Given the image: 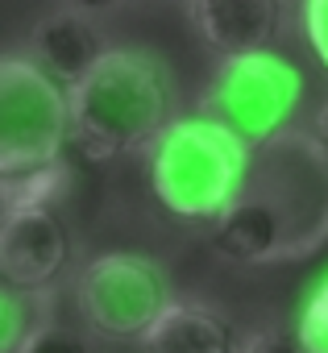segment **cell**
<instances>
[{"instance_id": "cell-10", "label": "cell", "mask_w": 328, "mask_h": 353, "mask_svg": "<svg viewBox=\"0 0 328 353\" xmlns=\"http://www.w3.org/2000/svg\"><path fill=\"white\" fill-rule=\"evenodd\" d=\"M141 349L145 353H241L225 312L208 303H183V299L162 312V320L150 328Z\"/></svg>"}, {"instance_id": "cell-18", "label": "cell", "mask_w": 328, "mask_h": 353, "mask_svg": "<svg viewBox=\"0 0 328 353\" xmlns=\"http://www.w3.org/2000/svg\"><path fill=\"white\" fill-rule=\"evenodd\" d=\"M71 9H79V13H104V9H116L121 0H67Z\"/></svg>"}, {"instance_id": "cell-4", "label": "cell", "mask_w": 328, "mask_h": 353, "mask_svg": "<svg viewBox=\"0 0 328 353\" xmlns=\"http://www.w3.org/2000/svg\"><path fill=\"white\" fill-rule=\"evenodd\" d=\"M71 137V92L34 59L9 54L0 63V179L63 162Z\"/></svg>"}, {"instance_id": "cell-9", "label": "cell", "mask_w": 328, "mask_h": 353, "mask_svg": "<svg viewBox=\"0 0 328 353\" xmlns=\"http://www.w3.org/2000/svg\"><path fill=\"white\" fill-rule=\"evenodd\" d=\"M108 54V46H104V38H100V30L88 21V13H79V9H59V13H46L38 26H34V34H30V59L50 75V79H59L67 92L75 88V83H83L92 71H96V63Z\"/></svg>"}, {"instance_id": "cell-7", "label": "cell", "mask_w": 328, "mask_h": 353, "mask_svg": "<svg viewBox=\"0 0 328 353\" xmlns=\"http://www.w3.org/2000/svg\"><path fill=\"white\" fill-rule=\"evenodd\" d=\"M71 258V237L50 208H21L0 221V279L21 291H46Z\"/></svg>"}, {"instance_id": "cell-15", "label": "cell", "mask_w": 328, "mask_h": 353, "mask_svg": "<svg viewBox=\"0 0 328 353\" xmlns=\"http://www.w3.org/2000/svg\"><path fill=\"white\" fill-rule=\"evenodd\" d=\"M303 34L311 54L328 71V0H303Z\"/></svg>"}, {"instance_id": "cell-13", "label": "cell", "mask_w": 328, "mask_h": 353, "mask_svg": "<svg viewBox=\"0 0 328 353\" xmlns=\"http://www.w3.org/2000/svg\"><path fill=\"white\" fill-rule=\"evenodd\" d=\"M295 336L307 353H328V270L311 279L307 295L295 307Z\"/></svg>"}, {"instance_id": "cell-5", "label": "cell", "mask_w": 328, "mask_h": 353, "mask_svg": "<svg viewBox=\"0 0 328 353\" xmlns=\"http://www.w3.org/2000/svg\"><path fill=\"white\" fill-rule=\"evenodd\" d=\"M299 100H303L299 67L274 50H254V54H233L216 67L204 96V117L229 125L249 145H270L274 137L287 133V121L295 117Z\"/></svg>"}, {"instance_id": "cell-3", "label": "cell", "mask_w": 328, "mask_h": 353, "mask_svg": "<svg viewBox=\"0 0 328 353\" xmlns=\"http://www.w3.org/2000/svg\"><path fill=\"white\" fill-rule=\"evenodd\" d=\"M171 125V75L150 50L108 46L96 71L71 88V137L88 158L150 145Z\"/></svg>"}, {"instance_id": "cell-16", "label": "cell", "mask_w": 328, "mask_h": 353, "mask_svg": "<svg viewBox=\"0 0 328 353\" xmlns=\"http://www.w3.org/2000/svg\"><path fill=\"white\" fill-rule=\"evenodd\" d=\"M241 353H307V349L299 345L295 332H278V328H270V332H254V336L241 345Z\"/></svg>"}, {"instance_id": "cell-2", "label": "cell", "mask_w": 328, "mask_h": 353, "mask_svg": "<svg viewBox=\"0 0 328 353\" xmlns=\"http://www.w3.org/2000/svg\"><path fill=\"white\" fill-rule=\"evenodd\" d=\"M254 145L212 117H179L145 145L154 200L183 225H216L249 183Z\"/></svg>"}, {"instance_id": "cell-8", "label": "cell", "mask_w": 328, "mask_h": 353, "mask_svg": "<svg viewBox=\"0 0 328 353\" xmlns=\"http://www.w3.org/2000/svg\"><path fill=\"white\" fill-rule=\"evenodd\" d=\"M187 17L212 50L233 59L274 46L283 30V0H192Z\"/></svg>"}, {"instance_id": "cell-11", "label": "cell", "mask_w": 328, "mask_h": 353, "mask_svg": "<svg viewBox=\"0 0 328 353\" xmlns=\"http://www.w3.org/2000/svg\"><path fill=\"white\" fill-rule=\"evenodd\" d=\"M46 291H21V287H0V349L17 353L42 324H50Z\"/></svg>"}, {"instance_id": "cell-1", "label": "cell", "mask_w": 328, "mask_h": 353, "mask_svg": "<svg viewBox=\"0 0 328 353\" xmlns=\"http://www.w3.org/2000/svg\"><path fill=\"white\" fill-rule=\"evenodd\" d=\"M328 241V154L283 133L254 162L237 204L212 225V245L245 266L307 258Z\"/></svg>"}, {"instance_id": "cell-6", "label": "cell", "mask_w": 328, "mask_h": 353, "mask_svg": "<svg viewBox=\"0 0 328 353\" xmlns=\"http://www.w3.org/2000/svg\"><path fill=\"white\" fill-rule=\"evenodd\" d=\"M79 316L104 341H145L150 328L162 320L171 299V279L154 258L108 250L92 258L75 279Z\"/></svg>"}, {"instance_id": "cell-14", "label": "cell", "mask_w": 328, "mask_h": 353, "mask_svg": "<svg viewBox=\"0 0 328 353\" xmlns=\"http://www.w3.org/2000/svg\"><path fill=\"white\" fill-rule=\"evenodd\" d=\"M17 353H92L88 349V341L75 332V328H67V324H42Z\"/></svg>"}, {"instance_id": "cell-12", "label": "cell", "mask_w": 328, "mask_h": 353, "mask_svg": "<svg viewBox=\"0 0 328 353\" xmlns=\"http://www.w3.org/2000/svg\"><path fill=\"white\" fill-rule=\"evenodd\" d=\"M71 183V170L59 162V166H46V170H34V174H21V179H0V208L5 212H21V208H50Z\"/></svg>"}, {"instance_id": "cell-17", "label": "cell", "mask_w": 328, "mask_h": 353, "mask_svg": "<svg viewBox=\"0 0 328 353\" xmlns=\"http://www.w3.org/2000/svg\"><path fill=\"white\" fill-rule=\"evenodd\" d=\"M311 137H316V145L328 154V100L320 104V112H316V125H311Z\"/></svg>"}, {"instance_id": "cell-19", "label": "cell", "mask_w": 328, "mask_h": 353, "mask_svg": "<svg viewBox=\"0 0 328 353\" xmlns=\"http://www.w3.org/2000/svg\"><path fill=\"white\" fill-rule=\"evenodd\" d=\"M158 5H192V0H158Z\"/></svg>"}]
</instances>
